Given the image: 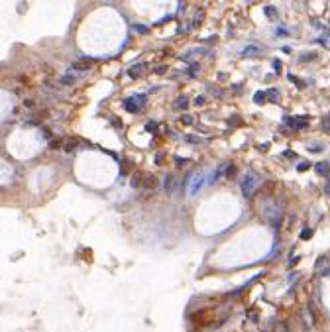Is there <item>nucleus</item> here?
Instances as JSON below:
<instances>
[{
  "instance_id": "nucleus-1",
  "label": "nucleus",
  "mask_w": 330,
  "mask_h": 332,
  "mask_svg": "<svg viewBox=\"0 0 330 332\" xmlns=\"http://www.w3.org/2000/svg\"><path fill=\"white\" fill-rule=\"evenodd\" d=\"M202 185H204V173H193V175L189 177V181H187V193L193 197Z\"/></svg>"
},
{
  "instance_id": "nucleus-2",
  "label": "nucleus",
  "mask_w": 330,
  "mask_h": 332,
  "mask_svg": "<svg viewBox=\"0 0 330 332\" xmlns=\"http://www.w3.org/2000/svg\"><path fill=\"white\" fill-rule=\"evenodd\" d=\"M256 187H257V177L253 175V173H246V177H244V181H242V193L246 195V197H249V195L256 191Z\"/></svg>"
},
{
  "instance_id": "nucleus-3",
  "label": "nucleus",
  "mask_w": 330,
  "mask_h": 332,
  "mask_svg": "<svg viewBox=\"0 0 330 332\" xmlns=\"http://www.w3.org/2000/svg\"><path fill=\"white\" fill-rule=\"evenodd\" d=\"M285 124H289L293 130L299 132V130H305L306 126H309V118H306V116H293V118H291V116H287V118H285Z\"/></svg>"
},
{
  "instance_id": "nucleus-4",
  "label": "nucleus",
  "mask_w": 330,
  "mask_h": 332,
  "mask_svg": "<svg viewBox=\"0 0 330 332\" xmlns=\"http://www.w3.org/2000/svg\"><path fill=\"white\" fill-rule=\"evenodd\" d=\"M263 53H265V47H261V45H257V43H248L246 47L242 49V55L248 57V59L259 57V55H263Z\"/></svg>"
},
{
  "instance_id": "nucleus-5",
  "label": "nucleus",
  "mask_w": 330,
  "mask_h": 332,
  "mask_svg": "<svg viewBox=\"0 0 330 332\" xmlns=\"http://www.w3.org/2000/svg\"><path fill=\"white\" fill-rule=\"evenodd\" d=\"M157 185H159V179L155 175H152V173H144V183H141V189H157Z\"/></svg>"
},
{
  "instance_id": "nucleus-6",
  "label": "nucleus",
  "mask_w": 330,
  "mask_h": 332,
  "mask_svg": "<svg viewBox=\"0 0 330 332\" xmlns=\"http://www.w3.org/2000/svg\"><path fill=\"white\" fill-rule=\"evenodd\" d=\"M314 171H317L320 177H324V179H330V163L328 161L317 163V165H314Z\"/></svg>"
},
{
  "instance_id": "nucleus-7",
  "label": "nucleus",
  "mask_w": 330,
  "mask_h": 332,
  "mask_svg": "<svg viewBox=\"0 0 330 332\" xmlns=\"http://www.w3.org/2000/svg\"><path fill=\"white\" fill-rule=\"evenodd\" d=\"M77 144H79L77 138H71V136L61 138V149H65V151H73V149L77 147Z\"/></svg>"
},
{
  "instance_id": "nucleus-8",
  "label": "nucleus",
  "mask_w": 330,
  "mask_h": 332,
  "mask_svg": "<svg viewBox=\"0 0 330 332\" xmlns=\"http://www.w3.org/2000/svg\"><path fill=\"white\" fill-rule=\"evenodd\" d=\"M175 185H177V177L175 175H167L165 177V183H163V189L167 195H173V191H175Z\"/></svg>"
},
{
  "instance_id": "nucleus-9",
  "label": "nucleus",
  "mask_w": 330,
  "mask_h": 332,
  "mask_svg": "<svg viewBox=\"0 0 330 332\" xmlns=\"http://www.w3.org/2000/svg\"><path fill=\"white\" fill-rule=\"evenodd\" d=\"M92 59H87V57H83V59H79V61H75L73 63V69H77V71H87V69H91L92 67Z\"/></svg>"
},
{
  "instance_id": "nucleus-10",
  "label": "nucleus",
  "mask_w": 330,
  "mask_h": 332,
  "mask_svg": "<svg viewBox=\"0 0 330 332\" xmlns=\"http://www.w3.org/2000/svg\"><path fill=\"white\" fill-rule=\"evenodd\" d=\"M210 312L208 311H202V312H199V315H195V322H199L201 326H204V324H208L210 322Z\"/></svg>"
},
{
  "instance_id": "nucleus-11",
  "label": "nucleus",
  "mask_w": 330,
  "mask_h": 332,
  "mask_svg": "<svg viewBox=\"0 0 330 332\" xmlns=\"http://www.w3.org/2000/svg\"><path fill=\"white\" fill-rule=\"evenodd\" d=\"M141 183H144V173H134V175H132L130 185L136 189V187H141Z\"/></svg>"
},
{
  "instance_id": "nucleus-12",
  "label": "nucleus",
  "mask_w": 330,
  "mask_h": 332,
  "mask_svg": "<svg viewBox=\"0 0 330 332\" xmlns=\"http://www.w3.org/2000/svg\"><path fill=\"white\" fill-rule=\"evenodd\" d=\"M132 161L130 159H126V161H122V167H120V175H128V173L132 171Z\"/></svg>"
},
{
  "instance_id": "nucleus-13",
  "label": "nucleus",
  "mask_w": 330,
  "mask_h": 332,
  "mask_svg": "<svg viewBox=\"0 0 330 332\" xmlns=\"http://www.w3.org/2000/svg\"><path fill=\"white\" fill-rule=\"evenodd\" d=\"M265 99H267V92L257 91L256 95H253V102H256V104H263V102H265Z\"/></svg>"
},
{
  "instance_id": "nucleus-14",
  "label": "nucleus",
  "mask_w": 330,
  "mask_h": 332,
  "mask_svg": "<svg viewBox=\"0 0 330 332\" xmlns=\"http://www.w3.org/2000/svg\"><path fill=\"white\" fill-rule=\"evenodd\" d=\"M267 99H269V102H279V92L271 88V91H267Z\"/></svg>"
},
{
  "instance_id": "nucleus-15",
  "label": "nucleus",
  "mask_w": 330,
  "mask_h": 332,
  "mask_svg": "<svg viewBox=\"0 0 330 332\" xmlns=\"http://www.w3.org/2000/svg\"><path fill=\"white\" fill-rule=\"evenodd\" d=\"M144 67H145L144 63H140V65H136V67H132V69H130V75H132V77H138V75L144 71Z\"/></svg>"
},
{
  "instance_id": "nucleus-16",
  "label": "nucleus",
  "mask_w": 330,
  "mask_h": 332,
  "mask_svg": "<svg viewBox=\"0 0 330 332\" xmlns=\"http://www.w3.org/2000/svg\"><path fill=\"white\" fill-rule=\"evenodd\" d=\"M318 43H320V45H324V47H328V49H330V35H328V34H324V35H320V37H318Z\"/></svg>"
},
{
  "instance_id": "nucleus-17",
  "label": "nucleus",
  "mask_w": 330,
  "mask_h": 332,
  "mask_svg": "<svg viewBox=\"0 0 330 332\" xmlns=\"http://www.w3.org/2000/svg\"><path fill=\"white\" fill-rule=\"evenodd\" d=\"M189 106V102H187V99H177V102H175V108H187Z\"/></svg>"
},
{
  "instance_id": "nucleus-18",
  "label": "nucleus",
  "mask_w": 330,
  "mask_h": 332,
  "mask_svg": "<svg viewBox=\"0 0 330 332\" xmlns=\"http://www.w3.org/2000/svg\"><path fill=\"white\" fill-rule=\"evenodd\" d=\"M234 175H236V167H234V165H228V167H226V179H232Z\"/></svg>"
},
{
  "instance_id": "nucleus-19",
  "label": "nucleus",
  "mask_w": 330,
  "mask_h": 332,
  "mask_svg": "<svg viewBox=\"0 0 330 332\" xmlns=\"http://www.w3.org/2000/svg\"><path fill=\"white\" fill-rule=\"evenodd\" d=\"M265 16H267V18H271V20H273V18H277V12H275V8L267 6V8H265Z\"/></svg>"
},
{
  "instance_id": "nucleus-20",
  "label": "nucleus",
  "mask_w": 330,
  "mask_h": 332,
  "mask_svg": "<svg viewBox=\"0 0 330 332\" xmlns=\"http://www.w3.org/2000/svg\"><path fill=\"white\" fill-rule=\"evenodd\" d=\"M181 124H185V126H191V124H193V116H189V114H183V116H181Z\"/></svg>"
},
{
  "instance_id": "nucleus-21",
  "label": "nucleus",
  "mask_w": 330,
  "mask_h": 332,
  "mask_svg": "<svg viewBox=\"0 0 330 332\" xmlns=\"http://www.w3.org/2000/svg\"><path fill=\"white\" fill-rule=\"evenodd\" d=\"M289 79H291V81H293V83H297V87H299V88H305V81H301V79H297L295 75H289Z\"/></svg>"
},
{
  "instance_id": "nucleus-22",
  "label": "nucleus",
  "mask_w": 330,
  "mask_h": 332,
  "mask_svg": "<svg viewBox=\"0 0 330 332\" xmlns=\"http://www.w3.org/2000/svg\"><path fill=\"white\" fill-rule=\"evenodd\" d=\"M173 161H175L179 167H181V165H187V163H189V159H185V157H179V155L173 157Z\"/></svg>"
},
{
  "instance_id": "nucleus-23",
  "label": "nucleus",
  "mask_w": 330,
  "mask_h": 332,
  "mask_svg": "<svg viewBox=\"0 0 330 332\" xmlns=\"http://www.w3.org/2000/svg\"><path fill=\"white\" fill-rule=\"evenodd\" d=\"M309 167H310V163H309V161H303L301 165H297V169H299L301 173H303V171H306V169H309Z\"/></svg>"
},
{
  "instance_id": "nucleus-24",
  "label": "nucleus",
  "mask_w": 330,
  "mask_h": 332,
  "mask_svg": "<svg viewBox=\"0 0 330 332\" xmlns=\"http://www.w3.org/2000/svg\"><path fill=\"white\" fill-rule=\"evenodd\" d=\"M230 124H232V126H242V118H238V116H234V118L230 120Z\"/></svg>"
},
{
  "instance_id": "nucleus-25",
  "label": "nucleus",
  "mask_w": 330,
  "mask_h": 332,
  "mask_svg": "<svg viewBox=\"0 0 330 332\" xmlns=\"http://www.w3.org/2000/svg\"><path fill=\"white\" fill-rule=\"evenodd\" d=\"M163 153H157V155H155V163H157V165H163Z\"/></svg>"
},
{
  "instance_id": "nucleus-26",
  "label": "nucleus",
  "mask_w": 330,
  "mask_h": 332,
  "mask_svg": "<svg viewBox=\"0 0 330 332\" xmlns=\"http://www.w3.org/2000/svg\"><path fill=\"white\" fill-rule=\"evenodd\" d=\"M317 57V55L314 53H309V55H303V57H301V61H310V59H314Z\"/></svg>"
},
{
  "instance_id": "nucleus-27",
  "label": "nucleus",
  "mask_w": 330,
  "mask_h": 332,
  "mask_svg": "<svg viewBox=\"0 0 330 332\" xmlns=\"http://www.w3.org/2000/svg\"><path fill=\"white\" fill-rule=\"evenodd\" d=\"M195 104H197V106H202V104H204V96H197V99H195Z\"/></svg>"
},
{
  "instance_id": "nucleus-28",
  "label": "nucleus",
  "mask_w": 330,
  "mask_h": 332,
  "mask_svg": "<svg viewBox=\"0 0 330 332\" xmlns=\"http://www.w3.org/2000/svg\"><path fill=\"white\" fill-rule=\"evenodd\" d=\"M187 142H191V144H199V138H195V136H187Z\"/></svg>"
},
{
  "instance_id": "nucleus-29",
  "label": "nucleus",
  "mask_w": 330,
  "mask_h": 332,
  "mask_svg": "<svg viewBox=\"0 0 330 332\" xmlns=\"http://www.w3.org/2000/svg\"><path fill=\"white\" fill-rule=\"evenodd\" d=\"M257 149H259V151H267V149H269V146H267V144H259Z\"/></svg>"
},
{
  "instance_id": "nucleus-30",
  "label": "nucleus",
  "mask_w": 330,
  "mask_h": 332,
  "mask_svg": "<svg viewBox=\"0 0 330 332\" xmlns=\"http://www.w3.org/2000/svg\"><path fill=\"white\" fill-rule=\"evenodd\" d=\"M134 30H138V32H141V34H145V32H148V28H144V26H134Z\"/></svg>"
},
{
  "instance_id": "nucleus-31",
  "label": "nucleus",
  "mask_w": 330,
  "mask_h": 332,
  "mask_svg": "<svg viewBox=\"0 0 330 332\" xmlns=\"http://www.w3.org/2000/svg\"><path fill=\"white\" fill-rule=\"evenodd\" d=\"M273 67H275V71H281V61L275 59V61H273Z\"/></svg>"
},
{
  "instance_id": "nucleus-32",
  "label": "nucleus",
  "mask_w": 330,
  "mask_h": 332,
  "mask_svg": "<svg viewBox=\"0 0 330 332\" xmlns=\"http://www.w3.org/2000/svg\"><path fill=\"white\" fill-rule=\"evenodd\" d=\"M310 151L318 153V151H322V147H320V146H310Z\"/></svg>"
},
{
  "instance_id": "nucleus-33",
  "label": "nucleus",
  "mask_w": 330,
  "mask_h": 332,
  "mask_svg": "<svg viewBox=\"0 0 330 332\" xmlns=\"http://www.w3.org/2000/svg\"><path fill=\"white\" fill-rule=\"evenodd\" d=\"M326 181H328V183H326V187H324V193L330 195V179H326Z\"/></svg>"
},
{
  "instance_id": "nucleus-34",
  "label": "nucleus",
  "mask_w": 330,
  "mask_h": 332,
  "mask_svg": "<svg viewBox=\"0 0 330 332\" xmlns=\"http://www.w3.org/2000/svg\"><path fill=\"white\" fill-rule=\"evenodd\" d=\"M275 35H287L285 30H275Z\"/></svg>"
},
{
  "instance_id": "nucleus-35",
  "label": "nucleus",
  "mask_w": 330,
  "mask_h": 332,
  "mask_svg": "<svg viewBox=\"0 0 330 332\" xmlns=\"http://www.w3.org/2000/svg\"><path fill=\"white\" fill-rule=\"evenodd\" d=\"M285 157H293V159H295L297 155H295V151H285Z\"/></svg>"
},
{
  "instance_id": "nucleus-36",
  "label": "nucleus",
  "mask_w": 330,
  "mask_h": 332,
  "mask_svg": "<svg viewBox=\"0 0 330 332\" xmlns=\"http://www.w3.org/2000/svg\"><path fill=\"white\" fill-rule=\"evenodd\" d=\"M310 234H313V232H310V230H303V234H301V236H303V238H309V236H310Z\"/></svg>"
}]
</instances>
